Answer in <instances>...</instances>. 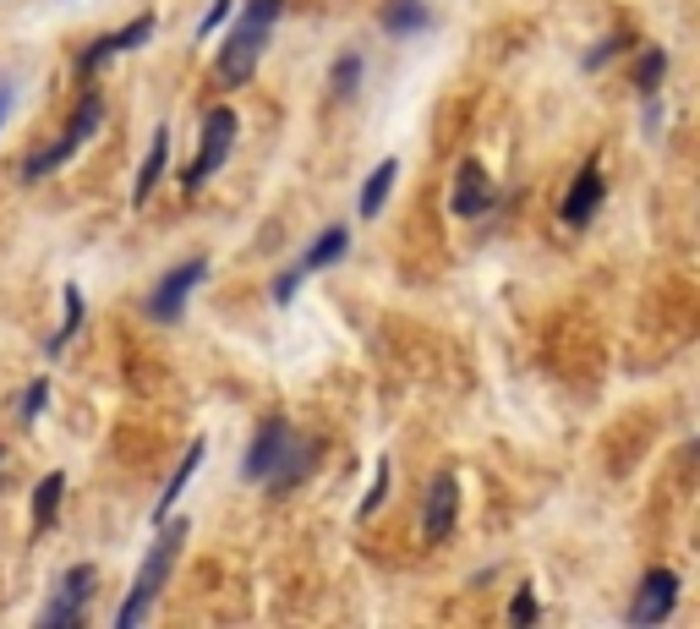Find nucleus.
Returning a JSON list of instances; mask_svg holds the SVG:
<instances>
[{"label":"nucleus","mask_w":700,"mask_h":629,"mask_svg":"<svg viewBox=\"0 0 700 629\" xmlns=\"http://www.w3.org/2000/svg\"><path fill=\"white\" fill-rule=\"evenodd\" d=\"M454 214L460 219H476V214H487L493 208V176L482 170V159H465L460 165V176H454Z\"/></svg>","instance_id":"14"},{"label":"nucleus","mask_w":700,"mask_h":629,"mask_svg":"<svg viewBox=\"0 0 700 629\" xmlns=\"http://www.w3.org/2000/svg\"><path fill=\"white\" fill-rule=\"evenodd\" d=\"M154 28H159V17H154V11H143V17L126 22V28L99 33V39L83 50V72H99L104 61H115V55H126V50H137V44H148V39H154Z\"/></svg>","instance_id":"11"},{"label":"nucleus","mask_w":700,"mask_h":629,"mask_svg":"<svg viewBox=\"0 0 700 629\" xmlns=\"http://www.w3.org/2000/svg\"><path fill=\"white\" fill-rule=\"evenodd\" d=\"M318 438H290V449L285 454H279V465H274V471H268V493H274V498H285V493H296V487L301 482H307V471H312V465H318Z\"/></svg>","instance_id":"13"},{"label":"nucleus","mask_w":700,"mask_h":629,"mask_svg":"<svg viewBox=\"0 0 700 629\" xmlns=\"http://www.w3.org/2000/svg\"><path fill=\"white\" fill-rule=\"evenodd\" d=\"M345 252H350V230H345V225H329V230H323V236L312 241L307 252H301V263H296V269H285V274L274 279V301L285 307V301L301 290V279H307V274H318V269H334V263H340Z\"/></svg>","instance_id":"6"},{"label":"nucleus","mask_w":700,"mask_h":629,"mask_svg":"<svg viewBox=\"0 0 700 629\" xmlns=\"http://www.w3.org/2000/svg\"><path fill=\"white\" fill-rule=\"evenodd\" d=\"M61 493H66V471H50L39 487H33V526H55V509H61Z\"/></svg>","instance_id":"19"},{"label":"nucleus","mask_w":700,"mask_h":629,"mask_svg":"<svg viewBox=\"0 0 700 629\" xmlns=\"http://www.w3.org/2000/svg\"><path fill=\"white\" fill-rule=\"evenodd\" d=\"M61 301H66V318H61V329H55L50 351H66V345H72V334L83 329V290L66 285V290H61Z\"/></svg>","instance_id":"21"},{"label":"nucleus","mask_w":700,"mask_h":629,"mask_svg":"<svg viewBox=\"0 0 700 629\" xmlns=\"http://www.w3.org/2000/svg\"><path fill=\"white\" fill-rule=\"evenodd\" d=\"M427 22H433L427 0H389V6H383V33H394V39H405V33H422Z\"/></svg>","instance_id":"18"},{"label":"nucleus","mask_w":700,"mask_h":629,"mask_svg":"<svg viewBox=\"0 0 700 629\" xmlns=\"http://www.w3.org/2000/svg\"><path fill=\"white\" fill-rule=\"evenodd\" d=\"M662 77H668V55H662V50L640 55V66H635V88L646 93V99H651V93L662 88Z\"/></svg>","instance_id":"22"},{"label":"nucleus","mask_w":700,"mask_h":629,"mask_svg":"<svg viewBox=\"0 0 700 629\" xmlns=\"http://www.w3.org/2000/svg\"><path fill=\"white\" fill-rule=\"evenodd\" d=\"M230 11H236V0H214V6H208V17L197 22V39H214L219 22H230Z\"/></svg>","instance_id":"25"},{"label":"nucleus","mask_w":700,"mask_h":629,"mask_svg":"<svg viewBox=\"0 0 700 629\" xmlns=\"http://www.w3.org/2000/svg\"><path fill=\"white\" fill-rule=\"evenodd\" d=\"M181 542H186V520H175V526H165L154 537V547H148V558H143V569H137V580H132V591H126V602H121V613H115V629H137L154 613V602H159V591H165V580H170V569H175V553H181Z\"/></svg>","instance_id":"2"},{"label":"nucleus","mask_w":700,"mask_h":629,"mask_svg":"<svg viewBox=\"0 0 700 629\" xmlns=\"http://www.w3.org/2000/svg\"><path fill=\"white\" fill-rule=\"evenodd\" d=\"M99 126H104V99H99V93H88V99L77 104V115L66 121V132L55 137V143L44 148V154H33L28 165H22V181H44V176H55V170H61L66 159H77V148H83L88 137L99 132Z\"/></svg>","instance_id":"3"},{"label":"nucleus","mask_w":700,"mask_h":629,"mask_svg":"<svg viewBox=\"0 0 700 629\" xmlns=\"http://www.w3.org/2000/svg\"><path fill=\"white\" fill-rule=\"evenodd\" d=\"M44 405H50V378H33L28 389H22L17 416H22V422H39V416H44Z\"/></svg>","instance_id":"23"},{"label":"nucleus","mask_w":700,"mask_h":629,"mask_svg":"<svg viewBox=\"0 0 700 629\" xmlns=\"http://www.w3.org/2000/svg\"><path fill=\"white\" fill-rule=\"evenodd\" d=\"M236 126H241V121H236V110H230V104H219V110L203 121V143H197V159H192V170L181 176L186 192H197V186H203V181L230 159V148H236Z\"/></svg>","instance_id":"4"},{"label":"nucleus","mask_w":700,"mask_h":629,"mask_svg":"<svg viewBox=\"0 0 700 629\" xmlns=\"http://www.w3.org/2000/svg\"><path fill=\"white\" fill-rule=\"evenodd\" d=\"M0 482H6V449H0Z\"/></svg>","instance_id":"29"},{"label":"nucleus","mask_w":700,"mask_h":629,"mask_svg":"<svg viewBox=\"0 0 700 629\" xmlns=\"http://www.w3.org/2000/svg\"><path fill=\"white\" fill-rule=\"evenodd\" d=\"M394 176H400V159H378V165H372V176L361 181V219H378L383 214Z\"/></svg>","instance_id":"17"},{"label":"nucleus","mask_w":700,"mask_h":629,"mask_svg":"<svg viewBox=\"0 0 700 629\" xmlns=\"http://www.w3.org/2000/svg\"><path fill=\"white\" fill-rule=\"evenodd\" d=\"M383 498H389V460H378V471H372V487H367V498H361V515H378Z\"/></svg>","instance_id":"24"},{"label":"nucleus","mask_w":700,"mask_h":629,"mask_svg":"<svg viewBox=\"0 0 700 629\" xmlns=\"http://www.w3.org/2000/svg\"><path fill=\"white\" fill-rule=\"evenodd\" d=\"M673 602H679V575H673V569H651V575L640 580L635 602H629V624H635V629H657L673 613Z\"/></svg>","instance_id":"8"},{"label":"nucleus","mask_w":700,"mask_h":629,"mask_svg":"<svg viewBox=\"0 0 700 629\" xmlns=\"http://www.w3.org/2000/svg\"><path fill=\"white\" fill-rule=\"evenodd\" d=\"M290 438H296V427L285 422V416H268V422L252 433V449L247 460H241V471H247V482H268V471L279 465V454L290 449Z\"/></svg>","instance_id":"10"},{"label":"nucleus","mask_w":700,"mask_h":629,"mask_svg":"<svg viewBox=\"0 0 700 629\" xmlns=\"http://www.w3.org/2000/svg\"><path fill=\"white\" fill-rule=\"evenodd\" d=\"M93 564H72L61 575V586H55V597L44 602V613H39V629H66V624H77L83 619V608L93 602Z\"/></svg>","instance_id":"7"},{"label":"nucleus","mask_w":700,"mask_h":629,"mask_svg":"<svg viewBox=\"0 0 700 629\" xmlns=\"http://www.w3.org/2000/svg\"><path fill=\"white\" fill-rule=\"evenodd\" d=\"M279 11H285V0H247V11L230 22L225 44H219V61H214V77L225 88L252 83V72H258V61H263V44H268V33H274Z\"/></svg>","instance_id":"1"},{"label":"nucleus","mask_w":700,"mask_h":629,"mask_svg":"<svg viewBox=\"0 0 700 629\" xmlns=\"http://www.w3.org/2000/svg\"><path fill=\"white\" fill-rule=\"evenodd\" d=\"M203 454H208V444H203V438H192V444H186L181 465H175V476L165 482V493H159V504H154V520H170L175 498H181V493H186V482H192V476H197V465H203Z\"/></svg>","instance_id":"15"},{"label":"nucleus","mask_w":700,"mask_h":629,"mask_svg":"<svg viewBox=\"0 0 700 629\" xmlns=\"http://www.w3.org/2000/svg\"><path fill=\"white\" fill-rule=\"evenodd\" d=\"M602 197H608V181H602V165H597V154L580 165V176L569 181V197H564V225L569 230H580V225H591L597 219V208H602Z\"/></svg>","instance_id":"12"},{"label":"nucleus","mask_w":700,"mask_h":629,"mask_svg":"<svg viewBox=\"0 0 700 629\" xmlns=\"http://www.w3.org/2000/svg\"><path fill=\"white\" fill-rule=\"evenodd\" d=\"M624 44H629V33H613V39H602V44H597V50H591V55H586V66H591V72H597V66H602V61H608V55H618V50H624Z\"/></svg>","instance_id":"27"},{"label":"nucleus","mask_w":700,"mask_h":629,"mask_svg":"<svg viewBox=\"0 0 700 629\" xmlns=\"http://www.w3.org/2000/svg\"><path fill=\"white\" fill-rule=\"evenodd\" d=\"M361 72H367V66H361V55L345 50L340 61H334V77H329V104H345L350 93L361 88Z\"/></svg>","instance_id":"20"},{"label":"nucleus","mask_w":700,"mask_h":629,"mask_svg":"<svg viewBox=\"0 0 700 629\" xmlns=\"http://www.w3.org/2000/svg\"><path fill=\"white\" fill-rule=\"evenodd\" d=\"M531 619H536V591L520 586L515 602H509V624H531Z\"/></svg>","instance_id":"26"},{"label":"nucleus","mask_w":700,"mask_h":629,"mask_svg":"<svg viewBox=\"0 0 700 629\" xmlns=\"http://www.w3.org/2000/svg\"><path fill=\"white\" fill-rule=\"evenodd\" d=\"M165 159H170V126H154V143H148V159H143V170H137V186H132L137 203H148V197H154L159 176H165Z\"/></svg>","instance_id":"16"},{"label":"nucleus","mask_w":700,"mask_h":629,"mask_svg":"<svg viewBox=\"0 0 700 629\" xmlns=\"http://www.w3.org/2000/svg\"><path fill=\"white\" fill-rule=\"evenodd\" d=\"M203 274H208V258H186L181 269H170L154 290H148V301H143L148 323H181L186 318V296L203 285Z\"/></svg>","instance_id":"5"},{"label":"nucleus","mask_w":700,"mask_h":629,"mask_svg":"<svg viewBox=\"0 0 700 629\" xmlns=\"http://www.w3.org/2000/svg\"><path fill=\"white\" fill-rule=\"evenodd\" d=\"M454 515H460V482H454V471H438L433 487H427V504H422V537L427 542H449L454 537Z\"/></svg>","instance_id":"9"},{"label":"nucleus","mask_w":700,"mask_h":629,"mask_svg":"<svg viewBox=\"0 0 700 629\" xmlns=\"http://www.w3.org/2000/svg\"><path fill=\"white\" fill-rule=\"evenodd\" d=\"M6 104H11V88L0 83V121H6Z\"/></svg>","instance_id":"28"}]
</instances>
